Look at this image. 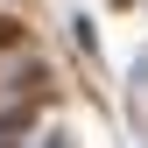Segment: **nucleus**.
Returning a JSON list of instances; mask_svg holds the SVG:
<instances>
[{
	"label": "nucleus",
	"instance_id": "obj_1",
	"mask_svg": "<svg viewBox=\"0 0 148 148\" xmlns=\"http://www.w3.org/2000/svg\"><path fill=\"white\" fill-rule=\"evenodd\" d=\"M7 42H21V28H14V21H0V49H7Z\"/></svg>",
	"mask_w": 148,
	"mask_h": 148
}]
</instances>
